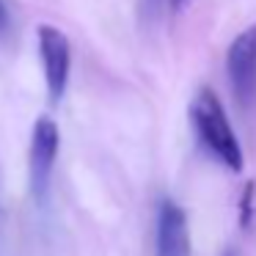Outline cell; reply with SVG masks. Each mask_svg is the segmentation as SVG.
I'll return each mask as SVG.
<instances>
[{
  "label": "cell",
  "instance_id": "6",
  "mask_svg": "<svg viewBox=\"0 0 256 256\" xmlns=\"http://www.w3.org/2000/svg\"><path fill=\"white\" fill-rule=\"evenodd\" d=\"M254 190H256L254 182H248L242 188V198H240V223H242V228H250V223H254Z\"/></svg>",
  "mask_w": 256,
  "mask_h": 256
},
{
  "label": "cell",
  "instance_id": "9",
  "mask_svg": "<svg viewBox=\"0 0 256 256\" xmlns=\"http://www.w3.org/2000/svg\"><path fill=\"white\" fill-rule=\"evenodd\" d=\"M220 256H240V254H237V250H234V248H228V250H223Z\"/></svg>",
  "mask_w": 256,
  "mask_h": 256
},
{
  "label": "cell",
  "instance_id": "8",
  "mask_svg": "<svg viewBox=\"0 0 256 256\" xmlns=\"http://www.w3.org/2000/svg\"><path fill=\"white\" fill-rule=\"evenodd\" d=\"M6 25V6H3V0H0V28Z\"/></svg>",
  "mask_w": 256,
  "mask_h": 256
},
{
  "label": "cell",
  "instance_id": "5",
  "mask_svg": "<svg viewBox=\"0 0 256 256\" xmlns=\"http://www.w3.org/2000/svg\"><path fill=\"white\" fill-rule=\"evenodd\" d=\"M188 212L174 198H160L154 220V256H190Z\"/></svg>",
  "mask_w": 256,
  "mask_h": 256
},
{
  "label": "cell",
  "instance_id": "7",
  "mask_svg": "<svg viewBox=\"0 0 256 256\" xmlns=\"http://www.w3.org/2000/svg\"><path fill=\"white\" fill-rule=\"evenodd\" d=\"M168 3H171V8H174V12H179V8H184V6H188L190 0H168Z\"/></svg>",
  "mask_w": 256,
  "mask_h": 256
},
{
  "label": "cell",
  "instance_id": "1",
  "mask_svg": "<svg viewBox=\"0 0 256 256\" xmlns=\"http://www.w3.org/2000/svg\"><path fill=\"white\" fill-rule=\"evenodd\" d=\"M190 124H193V132L198 138V144L220 162L223 168L240 174L245 166L242 157V146H240L237 135L232 130L226 110H223V102L210 86L196 91V96L190 100Z\"/></svg>",
  "mask_w": 256,
  "mask_h": 256
},
{
  "label": "cell",
  "instance_id": "3",
  "mask_svg": "<svg viewBox=\"0 0 256 256\" xmlns=\"http://www.w3.org/2000/svg\"><path fill=\"white\" fill-rule=\"evenodd\" d=\"M39 39V58H42V72H44V86L50 102H61L64 91L69 83V69H72V47L61 28L50 22H42L36 28Z\"/></svg>",
  "mask_w": 256,
  "mask_h": 256
},
{
  "label": "cell",
  "instance_id": "4",
  "mask_svg": "<svg viewBox=\"0 0 256 256\" xmlns=\"http://www.w3.org/2000/svg\"><path fill=\"white\" fill-rule=\"evenodd\" d=\"M226 74L240 105L256 100V22L242 28L226 50Z\"/></svg>",
  "mask_w": 256,
  "mask_h": 256
},
{
  "label": "cell",
  "instance_id": "2",
  "mask_svg": "<svg viewBox=\"0 0 256 256\" xmlns=\"http://www.w3.org/2000/svg\"><path fill=\"white\" fill-rule=\"evenodd\" d=\"M58 146H61V132H58L56 118L39 116L34 122L30 132V152H28V182H30V196L39 204H44L50 193V179L56 168Z\"/></svg>",
  "mask_w": 256,
  "mask_h": 256
}]
</instances>
